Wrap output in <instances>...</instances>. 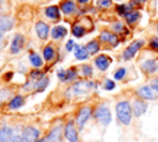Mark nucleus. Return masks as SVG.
<instances>
[{
    "instance_id": "f257e3e1",
    "label": "nucleus",
    "mask_w": 158,
    "mask_h": 142,
    "mask_svg": "<svg viewBox=\"0 0 158 142\" xmlns=\"http://www.w3.org/2000/svg\"><path fill=\"white\" fill-rule=\"evenodd\" d=\"M116 114H117V119L123 125H128L131 122L132 111H131V106L127 101H120L116 105Z\"/></svg>"
},
{
    "instance_id": "f03ea898",
    "label": "nucleus",
    "mask_w": 158,
    "mask_h": 142,
    "mask_svg": "<svg viewBox=\"0 0 158 142\" xmlns=\"http://www.w3.org/2000/svg\"><path fill=\"white\" fill-rule=\"evenodd\" d=\"M95 117L102 123V125H109V122L111 121V114H110V110L106 107V106H100L96 109L95 111Z\"/></svg>"
},
{
    "instance_id": "7ed1b4c3",
    "label": "nucleus",
    "mask_w": 158,
    "mask_h": 142,
    "mask_svg": "<svg viewBox=\"0 0 158 142\" xmlns=\"http://www.w3.org/2000/svg\"><path fill=\"white\" fill-rule=\"evenodd\" d=\"M40 137V131L35 127H26L22 132V142H36Z\"/></svg>"
},
{
    "instance_id": "20e7f679",
    "label": "nucleus",
    "mask_w": 158,
    "mask_h": 142,
    "mask_svg": "<svg viewBox=\"0 0 158 142\" xmlns=\"http://www.w3.org/2000/svg\"><path fill=\"white\" fill-rule=\"evenodd\" d=\"M90 115H91V109L89 106H84V107L80 109V111H79V114L77 116V123H78L79 128H83L84 127V125L89 120Z\"/></svg>"
},
{
    "instance_id": "39448f33",
    "label": "nucleus",
    "mask_w": 158,
    "mask_h": 142,
    "mask_svg": "<svg viewBox=\"0 0 158 142\" xmlns=\"http://www.w3.org/2000/svg\"><path fill=\"white\" fill-rule=\"evenodd\" d=\"M64 136L69 142H78V133L73 122H68L64 127Z\"/></svg>"
},
{
    "instance_id": "423d86ee",
    "label": "nucleus",
    "mask_w": 158,
    "mask_h": 142,
    "mask_svg": "<svg viewBox=\"0 0 158 142\" xmlns=\"http://www.w3.org/2000/svg\"><path fill=\"white\" fill-rule=\"evenodd\" d=\"M142 44H143L142 41H135L133 43H131V44L125 49V52H123V58H125V59H130V58H132V57L136 54V52L141 48Z\"/></svg>"
},
{
    "instance_id": "0eeeda50",
    "label": "nucleus",
    "mask_w": 158,
    "mask_h": 142,
    "mask_svg": "<svg viewBox=\"0 0 158 142\" xmlns=\"http://www.w3.org/2000/svg\"><path fill=\"white\" fill-rule=\"evenodd\" d=\"M23 42H25L23 36H21V35H16V36L14 37L12 42H11V46H10V51H11V53H17V52H20V49H21L22 46H23Z\"/></svg>"
},
{
    "instance_id": "6e6552de",
    "label": "nucleus",
    "mask_w": 158,
    "mask_h": 142,
    "mask_svg": "<svg viewBox=\"0 0 158 142\" xmlns=\"http://www.w3.org/2000/svg\"><path fill=\"white\" fill-rule=\"evenodd\" d=\"M36 32H37V36L42 40H46L47 36H48V32H49V27L47 23L40 21L36 23Z\"/></svg>"
},
{
    "instance_id": "1a4fd4ad",
    "label": "nucleus",
    "mask_w": 158,
    "mask_h": 142,
    "mask_svg": "<svg viewBox=\"0 0 158 142\" xmlns=\"http://www.w3.org/2000/svg\"><path fill=\"white\" fill-rule=\"evenodd\" d=\"M110 63H111V59L107 56H104L102 54V56H99V57L95 58V64H96V67L100 70H106L107 67L110 65Z\"/></svg>"
},
{
    "instance_id": "9d476101",
    "label": "nucleus",
    "mask_w": 158,
    "mask_h": 142,
    "mask_svg": "<svg viewBox=\"0 0 158 142\" xmlns=\"http://www.w3.org/2000/svg\"><path fill=\"white\" fill-rule=\"evenodd\" d=\"M60 135H62V127L56 126L51 133L47 137V142H60Z\"/></svg>"
},
{
    "instance_id": "9b49d317",
    "label": "nucleus",
    "mask_w": 158,
    "mask_h": 142,
    "mask_svg": "<svg viewBox=\"0 0 158 142\" xmlns=\"http://www.w3.org/2000/svg\"><path fill=\"white\" fill-rule=\"evenodd\" d=\"M14 25V21L10 19V17H0V32H4V31H7L12 27Z\"/></svg>"
},
{
    "instance_id": "f8f14e48",
    "label": "nucleus",
    "mask_w": 158,
    "mask_h": 142,
    "mask_svg": "<svg viewBox=\"0 0 158 142\" xmlns=\"http://www.w3.org/2000/svg\"><path fill=\"white\" fill-rule=\"evenodd\" d=\"M60 9H62V11L64 14L69 15V14H72L75 10V5H74V2L72 0H65V1H63L60 4Z\"/></svg>"
},
{
    "instance_id": "ddd939ff",
    "label": "nucleus",
    "mask_w": 158,
    "mask_h": 142,
    "mask_svg": "<svg viewBox=\"0 0 158 142\" xmlns=\"http://www.w3.org/2000/svg\"><path fill=\"white\" fill-rule=\"evenodd\" d=\"M146 109H147V105L143 101L137 100V101L133 102V112H135L136 116H141L146 111Z\"/></svg>"
},
{
    "instance_id": "4468645a",
    "label": "nucleus",
    "mask_w": 158,
    "mask_h": 142,
    "mask_svg": "<svg viewBox=\"0 0 158 142\" xmlns=\"http://www.w3.org/2000/svg\"><path fill=\"white\" fill-rule=\"evenodd\" d=\"M100 40H102V41H105V42H110V43L114 44V46L117 44V37H116L115 35L110 33V32H106V31L101 32V35H100Z\"/></svg>"
},
{
    "instance_id": "2eb2a0df",
    "label": "nucleus",
    "mask_w": 158,
    "mask_h": 142,
    "mask_svg": "<svg viewBox=\"0 0 158 142\" xmlns=\"http://www.w3.org/2000/svg\"><path fill=\"white\" fill-rule=\"evenodd\" d=\"M65 35H67V28L63 27V26H56V27L52 30V37L56 38V40L63 38Z\"/></svg>"
},
{
    "instance_id": "dca6fc26",
    "label": "nucleus",
    "mask_w": 158,
    "mask_h": 142,
    "mask_svg": "<svg viewBox=\"0 0 158 142\" xmlns=\"http://www.w3.org/2000/svg\"><path fill=\"white\" fill-rule=\"evenodd\" d=\"M88 51L86 48L81 47V46H75V51H74V56L77 59H86L88 58Z\"/></svg>"
},
{
    "instance_id": "f3484780",
    "label": "nucleus",
    "mask_w": 158,
    "mask_h": 142,
    "mask_svg": "<svg viewBox=\"0 0 158 142\" xmlns=\"http://www.w3.org/2000/svg\"><path fill=\"white\" fill-rule=\"evenodd\" d=\"M138 94H139V96H142L143 99H153V98H154V94H153L151 86H142V88L138 90Z\"/></svg>"
},
{
    "instance_id": "a211bd4d",
    "label": "nucleus",
    "mask_w": 158,
    "mask_h": 142,
    "mask_svg": "<svg viewBox=\"0 0 158 142\" xmlns=\"http://www.w3.org/2000/svg\"><path fill=\"white\" fill-rule=\"evenodd\" d=\"M46 15L52 20H57L59 17V10L57 6H49L46 9Z\"/></svg>"
},
{
    "instance_id": "6ab92c4d",
    "label": "nucleus",
    "mask_w": 158,
    "mask_h": 142,
    "mask_svg": "<svg viewBox=\"0 0 158 142\" xmlns=\"http://www.w3.org/2000/svg\"><path fill=\"white\" fill-rule=\"evenodd\" d=\"M11 137V128L10 127H2L0 128V142H7Z\"/></svg>"
},
{
    "instance_id": "aec40b11",
    "label": "nucleus",
    "mask_w": 158,
    "mask_h": 142,
    "mask_svg": "<svg viewBox=\"0 0 158 142\" xmlns=\"http://www.w3.org/2000/svg\"><path fill=\"white\" fill-rule=\"evenodd\" d=\"M22 104H23V96H21V95H16V96H14V98L11 99L9 106H10L11 109H17V107L22 106Z\"/></svg>"
},
{
    "instance_id": "412c9836",
    "label": "nucleus",
    "mask_w": 158,
    "mask_h": 142,
    "mask_svg": "<svg viewBox=\"0 0 158 142\" xmlns=\"http://www.w3.org/2000/svg\"><path fill=\"white\" fill-rule=\"evenodd\" d=\"M30 62H31L32 65L36 67V68L42 67V58H41L38 54H36V53H31V54H30Z\"/></svg>"
},
{
    "instance_id": "4be33fe9",
    "label": "nucleus",
    "mask_w": 158,
    "mask_h": 142,
    "mask_svg": "<svg viewBox=\"0 0 158 142\" xmlns=\"http://www.w3.org/2000/svg\"><path fill=\"white\" fill-rule=\"evenodd\" d=\"M43 57H44L46 61H51L54 57V49H53V47L51 44H48V46L44 47V49H43Z\"/></svg>"
},
{
    "instance_id": "5701e85b",
    "label": "nucleus",
    "mask_w": 158,
    "mask_h": 142,
    "mask_svg": "<svg viewBox=\"0 0 158 142\" xmlns=\"http://www.w3.org/2000/svg\"><path fill=\"white\" fill-rule=\"evenodd\" d=\"M142 69H144V70H146V72H148V73L154 72V69H156V62H154L153 59L146 61V62L142 64Z\"/></svg>"
},
{
    "instance_id": "b1692460",
    "label": "nucleus",
    "mask_w": 158,
    "mask_h": 142,
    "mask_svg": "<svg viewBox=\"0 0 158 142\" xmlns=\"http://www.w3.org/2000/svg\"><path fill=\"white\" fill-rule=\"evenodd\" d=\"M72 32H73V35L75 36V37H81V36H84V33H85V28L81 26V25H74L73 26V28H72Z\"/></svg>"
},
{
    "instance_id": "393cba45",
    "label": "nucleus",
    "mask_w": 158,
    "mask_h": 142,
    "mask_svg": "<svg viewBox=\"0 0 158 142\" xmlns=\"http://www.w3.org/2000/svg\"><path fill=\"white\" fill-rule=\"evenodd\" d=\"M125 16H126V21H127L128 23H133V22H136V21L138 20L139 14H138L137 11H130V12H127Z\"/></svg>"
},
{
    "instance_id": "a878e982",
    "label": "nucleus",
    "mask_w": 158,
    "mask_h": 142,
    "mask_svg": "<svg viewBox=\"0 0 158 142\" xmlns=\"http://www.w3.org/2000/svg\"><path fill=\"white\" fill-rule=\"evenodd\" d=\"M86 51L89 52V54H94V53H96L98 51H99V43L96 42V41H91V42H89L88 44H86Z\"/></svg>"
},
{
    "instance_id": "bb28decb",
    "label": "nucleus",
    "mask_w": 158,
    "mask_h": 142,
    "mask_svg": "<svg viewBox=\"0 0 158 142\" xmlns=\"http://www.w3.org/2000/svg\"><path fill=\"white\" fill-rule=\"evenodd\" d=\"M47 84H48V78L43 77V78L38 79V83L36 84V86H37V88H36L37 91H42V90H44L46 86H47Z\"/></svg>"
},
{
    "instance_id": "cd10ccee",
    "label": "nucleus",
    "mask_w": 158,
    "mask_h": 142,
    "mask_svg": "<svg viewBox=\"0 0 158 142\" xmlns=\"http://www.w3.org/2000/svg\"><path fill=\"white\" fill-rule=\"evenodd\" d=\"M125 74H126V69H125V68H120V69H117V70L115 72L114 77H115V79H122Z\"/></svg>"
},
{
    "instance_id": "c85d7f7f",
    "label": "nucleus",
    "mask_w": 158,
    "mask_h": 142,
    "mask_svg": "<svg viewBox=\"0 0 158 142\" xmlns=\"http://www.w3.org/2000/svg\"><path fill=\"white\" fill-rule=\"evenodd\" d=\"M117 11H118L120 15H126L127 12H130V6L120 5V6H117Z\"/></svg>"
},
{
    "instance_id": "c756f323",
    "label": "nucleus",
    "mask_w": 158,
    "mask_h": 142,
    "mask_svg": "<svg viewBox=\"0 0 158 142\" xmlns=\"http://www.w3.org/2000/svg\"><path fill=\"white\" fill-rule=\"evenodd\" d=\"M81 69H83V74L85 75V77H90L91 74H93V69H91V67L90 65H83L81 67Z\"/></svg>"
},
{
    "instance_id": "7c9ffc66",
    "label": "nucleus",
    "mask_w": 158,
    "mask_h": 142,
    "mask_svg": "<svg viewBox=\"0 0 158 142\" xmlns=\"http://www.w3.org/2000/svg\"><path fill=\"white\" fill-rule=\"evenodd\" d=\"M77 78V72H75V69H69V70H67V80H73V79H75Z\"/></svg>"
},
{
    "instance_id": "2f4dec72",
    "label": "nucleus",
    "mask_w": 158,
    "mask_h": 142,
    "mask_svg": "<svg viewBox=\"0 0 158 142\" xmlns=\"http://www.w3.org/2000/svg\"><path fill=\"white\" fill-rule=\"evenodd\" d=\"M98 5L100 7H109L111 6V0H98Z\"/></svg>"
},
{
    "instance_id": "473e14b6",
    "label": "nucleus",
    "mask_w": 158,
    "mask_h": 142,
    "mask_svg": "<svg viewBox=\"0 0 158 142\" xmlns=\"http://www.w3.org/2000/svg\"><path fill=\"white\" fill-rule=\"evenodd\" d=\"M30 77H31L32 79H41V78H43V77H42V73H41L40 70H33V72H31V73H30Z\"/></svg>"
},
{
    "instance_id": "72a5a7b5",
    "label": "nucleus",
    "mask_w": 158,
    "mask_h": 142,
    "mask_svg": "<svg viewBox=\"0 0 158 142\" xmlns=\"http://www.w3.org/2000/svg\"><path fill=\"white\" fill-rule=\"evenodd\" d=\"M7 95H9V90L7 89H1L0 90V104L7 98Z\"/></svg>"
},
{
    "instance_id": "f704fd0d",
    "label": "nucleus",
    "mask_w": 158,
    "mask_h": 142,
    "mask_svg": "<svg viewBox=\"0 0 158 142\" xmlns=\"http://www.w3.org/2000/svg\"><path fill=\"white\" fill-rule=\"evenodd\" d=\"M104 88H105L106 90H112V89L115 88V83H114L112 80H106V81H105Z\"/></svg>"
},
{
    "instance_id": "c9c22d12",
    "label": "nucleus",
    "mask_w": 158,
    "mask_h": 142,
    "mask_svg": "<svg viewBox=\"0 0 158 142\" xmlns=\"http://www.w3.org/2000/svg\"><path fill=\"white\" fill-rule=\"evenodd\" d=\"M58 78L62 81H67V70H59L58 72Z\"/></svg>"
},
{
    "instance_id": "e433bc0d",
    "label": "nucleus",
    "mask_w": 158,
    "mask_h": 142,
    "mask_svg": "<svg viewBox=\"0 0 158 142\" xmlns=\"http://www.w3.org/2000/svg\"><path fill=\"white\" fill-rule=\"evenodd\" d=\"M10 142H22V136L12 135V136L10 137Z\"/></svg>"
},
{
    "instance_id": "4c0bfd02",
    "label": "nucleus",
    "mask_w": 158,
    "mask_h": 142,
    "mask_svg": "<svg viewBox=\"0 0 158 142\" xmlns=\"http://www.w3.org/2000/svg\"><path fill=\"white\" fill-rule=\"evenodd\" d=\"M73 47H74V42H73L72 40H69V41L67 42V47H65V48H67V51H69V52H70V51L73 49Z\"/></svg>"
},
{
    "instance_id": "58836bf2",
    "label": "nucleus",
    "mask_w": 158,
    "mask_h": 142,
    "mask_svg": "<svg viewBox=\"0 0 158 142\" xmlns=\"http://www.w3.org/2000/svg\"><path fill=\"white\" fill-rule=\"evenodd\" d=\"M151 85L153 86V89H154V90H157V91H158V78L153 79V80L151 81Z\"/></svg>"
},
{
    "instance_id": "ea45409f",
    "label": "nucleus",
    "mask_w": 158,
    "mask_h": 142,
    "mask_svg": "<svg viewBox=\"0 0 158 142\" xmlns=\"http://www.w3.org/2000/svg\"><path fill=\"white\" fill-rule=\"evenodd\" d=\"M151 47L154 48V49H158V41L152 40V41H151Z\"/></svg>"
},
{
    "instance_id": "a19ab883",
    "label": "nucleus",
    "mask_w": 158,
    "mask_h": 142,
    "mask_svg": "<svg viewBox=\"0 0 158 142\" xmlns=\"http://www.w3.org/2000/svg\"><path fill=\"white\" fill-rule=\"evenodd\" d=\"M146 0H132V5H141V4H143Z\"/></svg>"
},
{
    "instance_id": "79ce46f5",
    "label": "nucleus",
    "mask_w": 158,
    "mask_h": 142,
    "mask_svg": "<svg viewBox=\"0 0 158 142\" xmlns=\"http://www.w3.org/2000/svg\"><path fill=\"white\" fill-rule=\"evenodd\" d=\"M115 30H117V31H121V30H122V26H121V23H116V25H115Z\"/></svg>"
},
{
    "instance_id": "37998d69",
    "label": "nucleus",
    "mask_w": 158,
    "mask_h": 142,
    "mask_svg": "<svg viewBox=\"0 0 158 142\" xmlns=\"http://www.w3.org/2000/svg\"><path fill=\"white\" fill-rule=\"evenodd\" d=\"M78 1H79V2H81V4H85V2H88L89 0H78Z\"/></svg>"
},
{
    "instance_id": "c03bdc74",
    "label": "nucleus",
    "mask_w": 158,
    "mask_h": 142,
    "mask_svg": "<svg viewBox=\"0 0 158 142\" xmlns=\"http://www.w3.org/2000/svg\"><path fill=\"white\" fill-rule=\"evenodd\" d=\"M1 36H2V33H1V32H0V38H1Z\"/></svg>"
},
{
    "instance_id": "a18cd8bd",
    "label": "nucleus",
    "mask_w": 158,
    "mask_h": 142,
    "mask_svg": "<svg viewBox=\"0 0 158 142\" xmlns=\"http://www.w3.org/2000/svg\"><path fill=\"white\" fill-rule=\"evenodd\" d=\"M157 28H158V26H157Z\"/></svg>"
},
{
    "instance_id": "49530a36",
    "label": "nucleus",
    "mask_w": 158,
    "mask_h": 142,
    "mask_svg": "<svg viewBox=\"0 0 158 142\" xmlns=\"http://www.w3.org/2000/svg\"><path fill=\"white\" fill-rule=\"evenodd\" d=\"M0 2H1V0H0Z\"/></svg>"
}]
</instances>
